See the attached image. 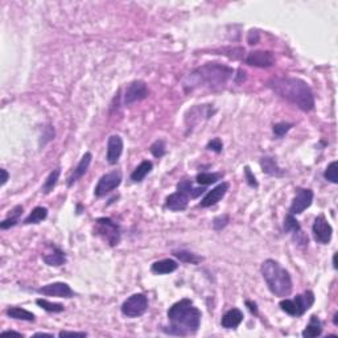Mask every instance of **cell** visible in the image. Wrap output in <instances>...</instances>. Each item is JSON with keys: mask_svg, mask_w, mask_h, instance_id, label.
<instances>
[{"mask_svg": "<svg viewBox=\"0 0 338 338\" xmlns=\"http://www.w3.org/2000/svg\"><path fill=\"white\" fill-rule=\"evenodd\" d=\"M0 173H2V186L6 185V182L8 181V177H10V175H8V172L4 169V168H2L0 169Z\"/></svg>", "mask_w": 338, "mask_h": 338, "instance_id": "7bdbcfd3", "label": "cell"}, {"mask_svg": "<svg viewBox=\"0 0 338 338\" xmlns=\"http://www.w3.org/2000/svg\"><path fill=\"white\" fill-rule=\"evenodd\" d=\"M245 79H246V71L242 70V69H239L238 74H237V78H235V82H237V83H241V82L245 81Z\"/></svg>", "mask_w": 338, "mask_h": 338, "instance_id": "b9f144b4", "label": "cell"}, {"mask_svg": "<svg viewBox=\"0 0 338 338\" xmlns=\"http://www.w3.org/2000/svg\"><path fill=\"white\" fill-rule=\"evenodd\" d=\"M322 334V324H321L320 318L313 314L310 317L309 324L306 325V327L303 330V337L305 338H314Z\"/></svg>", "mask_w": 338, "mask_h": 338, "instance_id": "603a6c76", "label": "cell"}, {"mask_svg": "<svg viewBox=\"0 0 338 338\" xmlns=\"http://www.w3.org/2000/svg\"><path fill=\"white\" fill-rule=\"evenodd\" d=\"M259 41V32L258 31H250L249 33V44L250 45H255Z\"/></svg>", "mask_w": 338, "mask_h": 338, "instance_id": "ab89813d", "label": "cell"}, {"mask_svg": "<svg viewBox=\"0 0 338 338\" xmlns=\"http://www.w3.org/2000/svg\"><path fill=\"white\" fill-rule=\"evenodd\" d=\"M229 188H230V184L229 182H222L219 185H217L214 189H211L206 196L203 197L202 201L199 202V206L201 207H210L218 203L224 197V194L228 193Z\"/></svg>", "mask_w": 338, "mask_h": 338, "instance_id": "2e32d148", "label": "cell"}, {"mask_svg": "<svg viewBox=\"0 0 338 338\" xmlns=\"http://www.w3.org/2000/svg\"><path fill=\"white\" fill-rule=\"evenodd\" d=\"M260 167H262V171L266 175L275 176V177H281V176L284 175V172H283V169H280V167H279L274 157H262Z\"/></svg>", "mask_w": 338, "mask_h": 338, "instance_id": "7402d4cb", "label": "cell"}, {"mask_svg": "<svg viewBox=\"0 0 338 338\" xmlns=\"http://www.w3.org/2000/svg\"><path fill=\"white\" fill-rule=\"evenodd\" d=\"M122 313L129 318H136L146 313L148 309V299L143 293H135L130 296L125 303L122 304Z\"/></svg>", "mask_w": 338, "mask_h": 338, "instance_id": "52a82bcc", "label": "cell"}, {"mask_svg": "<svg viewBox=\"0 0 338 338\" xmlns=\"http://www.w3.org/2000/svg\"><path fill=\"white\" fill-rule=\"evenodd\" d=\"M22 214H23V206H20V205L15 206L14 209H12L11 214H10V217L6 218V219L0 223V228L3 229V230H6V229H10L12 228V226H15V224H18L19 218H20Z\"/></svg>", "mask_w": 338, "mask_h": 338, "instance_id": "83f0119b", "label": "cell"}, {"mask_svg": "<svg viewBox=\"0 0 338 338\" xmlns=\"http://www.w3.org/2000/svg\"><path fill=\"white\" fill-rule=\"evenodd\" d=\"M206 148L215 153H219L222 152V150H223V144H222V140L219 139V138H215V139L210 140V142L207 143Z\"/></svg>", "mask_w": 338, "mask_h": 338, "instance_id": "d590c367", "label": "cell"}, {"mask_svg": "<svg viewBox=\"0 0 338 338\" xmlns=\"http://www.w3.org/2000/svg\"><path fill=\"white\" fill-rule=\"evenodd\" d=\"M148 87H147L144 81H134L131 82L125 93V104L130 106L132 103L140 102V100L146 99L148 96Z\"/></svg>", "mask_w": 338, "mask_h": 338, "instance_id": "30bf717a", "label": "cell"}, {"mask_svg": "<svg viewBox=\"0 0 338 338\" xmlns=\"http://www.w3.org/2000/svg\"><path fill=\"white\" fill-rule=\"evenodd\" d=\"M43 260L50 267H60L66 262V254L57 246H49V250L44 253Z\"/></svg>", "mask_w": 338, "mask_h": 338, "instance_id": "d6986e66", "label": "cell"}, {"mask_svg": "<svg viewBox=\"0 0 338 338\" xmlns=\"http://www.w3.org/2000/svg\"><path fill=\"white\" fill-rule=\"evenodd\" d=\"M35 337H53V334H48V333H36Z\"/></svg>", "mask_w": 338, "mask_h": 338, "instance_id": "f6af8a7d", "label": "cell"}, {"mask_svg": "<svg viewBox=\"0 0 338 338\" xmlns=\"http://www.w3.org/2000/svg\"><path fill=\"white\" fill-rule=\"evenodd\" d=\"M246 305H247V308L250 309V312L254 314H258V305L257 303H254V301H250V300H247L246 301Z\"/></svg>", "mask_w": 338, "mask_h": 338, "instance_id": "60d3db41", "label": "cell"}, {"mask_svg": "<svg viewBox=\"0 0 338 338\" xmlns=\"http://www.w3.org/2000/svg\"><path fill=\"white\" fill-rule=\"evenodd\" d=\"M312 233H313V238L317 243L327 245L331 241L333 229H331L330 223L327 222L326 217H325L324 214H320L314 219L313 226H312Z\"/></svg>", "mask_w": 338, "mask_h": 338, "instance_id": "9c48e42d", "label": "cell"}, {"mask_svg": "<svg viewBox=\"0 0 338 338\" xmlns=\"http://www.w3.org/2000/svg\"><path fill=\"white\" fill-rule=\"evenodd\" d=\"M313 190L310 189H299L296 193L295 198L292 201V205L289 207V214L295 215V214H301L305 209L312 205L313 202Z\"/></svg>", "mask_w": 338, "mask_h": 338, "instance_id": "8fae6325", "label": "cell"}, {"mask_svg": "<svg viewBox=\"0 0 338 338\" xmlns=\"http://www.w3.org/2000/svg\"><path fill=\"white\" fill-rule=\"evenodd\" d=\"M314 304V293L312 291H305L303 295H297L295 299H285L280 301V309L289 316L300 317Z\"/></svg>", "mask_w": 338, "mask_h": 338, "instance_id": "5b68a950", "label": "cell"}, {"mask_svg": "<svg viewBox=\"0 0 338 338\" xmlns=\"http://www.w3.org/2000/svg\"><path fill=\"white\" fill-rule=\"evenodd\" d=\"M94 234L111 247H115L121 242V228L110 218H98L94 224Z\"/></svg>", "mask_w": 338, "mask_h": 338, "instance_id": "8992f818", "label": "cell"}, {"mask_svg": "<svg viewBox=\"0 0 338 338\" xmlns=\"http://www.w3.org/2000/svg\"><path fill=\"white\" fill-rule=\"evenodd\" d=\"M222 173H219V172H214V173H209V172H202V173H199L198 176H197L196 181L198 182L199 185L202 186H207V185H211V184H214V182H217L219 178H222Z\"/></svg>", "mask_w": 338, "mask_h": 338, "instance_id": "f1b7e54d", "label": "cell"}, {"mask_svg": "<svg viewBox=\"0 0 338 338\" xmlns=\"http://www.w3.org/2000/svg\"><path fill=\"white\" fill-rule=\"evenodd\" d=\"M177 268H178V264L176 260L163 259V260H157V262H155V263L152 264V267H151V271H152L153 274H156V275H167V274H172V272H175Z\"/></svg>", "mask_w": 338, "mask_h": 338, "instance_id": "44dd1931", "label": "cell"}, {"mask_svg": "<svg viewBox=\"0 0 338 338\" xmlns=\"http://www.w3.org/2000/svg\"><path fill=\"white\" fill-rule=\"evenodd\" d=\"M333 322H334V325H335V326H337V325H338V312L334 314V318H333Z\"/></svg>", "mask_w": 338, "mask_h": 338, "instance_id": "7dc6e473", "label": "cell"}, {"mask_svg": "<svg viewBox=\"0 0 338 338\" xmlns=\"http://www.w3.org/2000/svg\"><path fill=\"white\" fill-rule=\"evenodd\" d=\"M245 177L246 180H247V184H249L251 188H258V181H257V177L254 176V173L251 172V169H250V167H246L245 168Z\"/></svg>", "mask_w": 338, "mask_h": 338, "instance_id": "74e56055", "label": "cell"}, {"mask_svg": "<svg viewBox=\"0 0 338 338\" xmlns=\"http://www.w3.org/2000/svg\"><path fill=\"white\" fill-rule=\"evenodd\" d=\"M153 164L150 160H144L135 168V171L131 173V180L134 182H142L147 175H150L152 171Z\"/></svg>", "mask_w": 338, "mask_h": 338, "instance_id": "cb8c5ba5", "label": "cell"}, {"mask_svg": "<svg viewBox=\"0 0 338 338\" xmlns=\"http://www.w3.org/2000/svg\"><path fill=\"white\" fill-rule=\"evenodd\" d=\"M48 217V209L43 206H37L31 211L28 217L24 219L25 224H37L40 222H43L44 219H47Z\"/></svg>", "mask_w": 338, "mask_h": 338, "instance_id": "484cf974", "label": "cell"}, {"mask_svg": "<svg viewBox=\"0 0 338 338\" xmlns=\"http://www.w3.org/2000/svg\"><path fill=\"white\" fill-rule=\"evenodd\" d=\"M243 321V313L242 310L238 309V308H233V309L228 310L226 313L223 314L221 320V325L224 329H235L238 327L239 325L242 324Z\"/></svg>", "mask_w": 338, "mask_h": 338, "instance_id": "ffe728a7", "label": "cell"}, {"mask_svg": "<svg viewBox=\"0 0 338 338\" xmlns=\"http://www.w3.org/2000/svg\"><path fill=\"white\" fill-rule=\"evenodd\" d=\"M284 230L285 233L293 235V238L299 245L308 246V237L303 234L301 232V226H300L299 221L296 219L292 214H288L284 219Z\"/></svg>", "mask_w": 338, "mask_h": 338, "instance_id": "5bb4252c", "label": "cell"}, {"mask_svg": "<svg viewBox=\"0 0 338 338\" xmlns=\"http://www.w3.org/2000/svg\"><path fill=\"white\" fill-rule=\"evenodd\" d=\"M169 330L176 335L194 334L201 325V312L189 299H182L168 309Z\"/></svg>", "mask_w": 338, "mask_h": 338, "instance_id": "7a4b0ae2", "label": "cell"}, {"mask_svg": "<svg viewBox=\"0 0 338 338\" xmlns=\"http://www.w3.org/2000/svg\"><path fill=\"white\" fill-rule=\"evenodd\" d=\"M122 182V172L115 169V171H111L106 175H103L99 178V181L96 184L95 190H94V194L96 197H104L106 194L111 193L112 190L121 185Z\"/></svg>", "mask_w": 338, "mask_h": 338, "instance_id": "ba28073f", "label": "cell"}, {"mask_svg": "<svg viewBox=\"0 0 338 338\" xmlns=\"http://www.w3.org/2000/svg\"><path fill=\"white\" fill-rule=\"evenodd\" d=\"M58 335L60 337H86L87 335V333H85V331H66V330H62L58 333Z\"/></svg>", "mask_w": 338, "mask_h": 338, "instance_id": "f35d334b", "label": "cell"}, {"mask_svg": "<svg viewBox=\"0 0 338 338\" xmlns=\"http://www.w3.org/2000/svg\"><path fill=\"white\" fill-rule=\"evenodd\" d=\"M262 275L270 289L278 297H287L291 295L293 284L289 272L283 268L280 264L274 259L264 260L262 264Z\"/></svg>", "mask_w": 338, "mask_h": 338, "instance_id": "277c9868", "label": "cell"}, {"mask_svg": "<svg viewBox=\"0 0 338 338\" xmlns=\"http://www.w3.org/2000/svg\"><path fill=\"white\" fill-rule=\"evenodd\" d=\"M268 87L283 99L299 107L300 110L308 112L314 108L313 91L303 79L293 77L272 78L268 81Z\"/></svg>", "mask_w": 338, "mask_h": 338, "instance_id": "6da1fadb", "label": "cell"}, {"mask_svg": "<svg viewBox=\"0 0 338 338\" xmlns=\"http://www.w3.org/2000/svg\"><path fill=\"white\" fill-rule=\"evenodd\" d=\"M123 152V139L119 135H111L107 142V161L111 165L118 163Z\"/></svg>", "mask_w": 338, "mask_h": 338, "instance_id": "9a60e30c", "label": "cell"}, {"mask_svg": "<svg viewBox=\"0 0 338 338\" xmlns=\"http://www.w3.org/2000/svg\"><path fill=\"white\" fill-rule=\"evenodd\" d=\"M2 334H3V335H18V337H23L22 333H19V331H15V330H4Z\"/></svg>", "mask_w": 338, "mask_h": 338, "instance_id": "ee69618b", "label": "cell"}, {"mask_svg": "<svg viewBox=\"0 0 338 338\" xmlns=\"http://www.w3.org/2000/svg\"><path fill=\"white\" fill-rule=\"evenodd\" d=\"M229 221H230V218H229L228 214H223V215H219V217L214 218V221H213L214 230H217V232H221L222 229L228 226Z\"/></svg>", "mask_w": 338, "mask_h": 338, "instance_id": "e575fe53", "label": "cell"}, {"mask_svg": "<svg viewBox=\"0 0 338 338\" xmlns=\"http://www.w3.org/2000/svg\"><path fill=\"white\" fill-rule=\"evenodd\" d=\"M8 317L15 318V320H23V321H29V322H33L36 320L35 314L32 312H29L27 309H23V308H19V306H11L6 310Z\"/></svg>", "mask_w": 338, "mask_h": 338, "instance_id": "d4e9b609", "label": "cell"}, {"mask_svg": "<svg viewBox=\"0 0 338 338\" xmlns=\"http://www.w3.org/2000/svg\"><path fill=\"white\" fill-rule=\"evenodd\" d=\"M36 304L39 306H41L44 310L50 312V313H60V312H62V310L65 309L62 304L50 303V301H48V300L45 299H37L36 300Z\"/></svg>", "mask_w": 338, "mask_h": 338, "instance_id": "4dcf8cb0", "label": "cell"}, {"mask_svg": "<svg viewBox=\"0 0 338 338\" xmlns=\"http://www.w3.org/2000/svg\"><path fill=\"white\" fill-rule=\"evenodd\" d=\"M37 293L44 296H53V297H64L71 299L74 297V292L66 283H52L37 289Z\"/></svg>", "mask_w": 338, "mask_h": 338, "instance_id": "7c38bea8", "label": "cell"}, {"mask_svg": "<svg viewBox=\"0 0 338 338\" xmlns=\"http://www.w3.org/2000/svg\"><path fill=\"white\" fill-rule=\"evenodd\" d=\"M167 147H165V143H164V140H156V142L153 143L152 146H151L150 151L151 153H152L153 156L157 157V159H160V157H163L164 155H165V152H167V150H165Z\"/></svg>", "mask_w": 338, "mask_h": 338, "instance_id": "d6a6232c", "label": "cell"}, {"mask_svg": "<svg viewBox=\"0 0 338 338\" xmlns=\"http://www.w3.org/2000/svg\"><path fill=\"white\" fill-rule=\"evenodd\" d=\"M91 159H93V155H91L90 152H86L85 155L82 156V159L79 160L78 165L74 168V171L71 172V175L68 177V186H69V188L74 185L75 182L78 181L79 178L85 175L86 172H87V169H89V167H90V164H91Z\"/></svg>", "mask_w": 338, "mask_h": 338, "instance_id": "ac0fdd59", "label": "cell"}, {"mask_svg": "<svg viewBox=\"0 0 338 338\" xmlns=\"http://www.w3.org/2000/svg\"><path fill=\"white\" fill-rule=\"evenodd\" d=\"M177 190L186 193V194L190 197V194H192V190H193L192 181H190V180H182V181H180L177 184Z\"/></svg>", "mask_w": 338, "mask_h": 338, "instance_id": "8d00e7d4", "label": "cell"}, {"mask_svg": "<svg viewBox=\"0 0 338 338\" xmlns=\"http://www.w3.org/2000/svg\"><path fill=\"white\" fill-rule=\"evenodd\" d=\"M233 74H234V70L226 65L209 62L190 73V75L185 81V87L193 90L196 87L206 86L210 89H217V87L223 86Z\"/></svg>", "mask_w": 338, "mask_h": 338, "instance_id": "3957f363", "label": "cell"}, {"mask_svg": "<svg viewBox=\"0 0 338 338\" xmlns=\"http://www.w3.org/2000/svg\"><path fill=\"white\" fill-rule=\"evenodd\" d=\"M173 255L177 258L180 262L182 263H188V264H199L203 260L202 257H199L197 254L189 253V251H184V250H180V251H173Z\"/></svg>", "mask_w": 338, "mask_h": 338, "instance_id": "4316f807", "label": "cell"}, {"mask_svg": "<svg viewBox=\"0 0 338 338\" xmlns=\"http://www.w3.org/2000/svg\"><path fill=\"white\" fill-rule=\"evenodd\" d=\"M60 175H61L60 168H56L54 171L50 172V175L48 176V178L45 180V182H44L43 185V192L45 193V194H48V193H50L53 190V188L56 186V184H57L58 178H60Z\"/></svg>", "mask_w": 338, "mask_h": 338, "instance_id": "f546056e", "label": "cell"}, {"mask_svg": "<svg viewBox=\"0 0 338 338\" xmlns=\"http://www.w3.org/2000/svg\"><path fill=\"white\" fill-rule=\"evenodd\" d=\"M293 127V125L292 123H285V122H280V123H276V125H274V129H272V131H274V135L276 136V138H283V136L287 134V132L289 131V130Z\"/></svg>", "mask_w": 338, "mask_h": 338, "instance_id": "836d02e7", "label": "cell"}, {"mask_svg": "<svg viewBox=\"0 0 338 338\" xmlns=\"http://www.w3.org/2000/svg\"><path fill=\"white\" fill-rule=\"evenodd\" d=\"M189 198L190 197L184 192L177 190L176 193H172L171 196H168L165 199V207L172 211H182L188 207Z\"/></svg>", "mask_w": 338, "mask_h": 338, "instance_id": "e0dca14e", "label": "cell"}, {"mask_svg": "<svg viewBox=\"0 0 338 338\" xmlns=\"http://www.w3.org/2000/svg\"><path fill=\"white\" fill-rule=\"evenodd\" d=\"M324 176L327 181L333 182V184H337L338 182V161H331V163L327 165Z\"/></svg>", "mask_w": 338, "mask_h": 338, "instance_id": "1f68e13d", "label": "cell"}, {"mask_svg": "<svg viewBox=\"0 0 338 338\" xmlns=\"http://www.w3.org/2000/svg\"><path fill=\"white\" fill-rule=\"evenodd\" d=\"M333 267L337 268V254H334V257H333Z\"/></svg>", "mask_w": 338, "mask_h": 338, "instance_id": "bcb514c9", "label": "cell"}, {"mask_svg": "<svg viewBox=\"0 0 338 338\" xmlns=\"http://www.w3.org/2000/svg\"><path fill=\"white\" fill-rule=\"evenodd\" d=\"M246 64L255 68H270L275 64V57L268 50H254L246 57Z\"/></svg>", "mask_w": 338, "mask_h": 338, "instance_id": "4fadbf2b", "label": "cell"}]
</instances>
